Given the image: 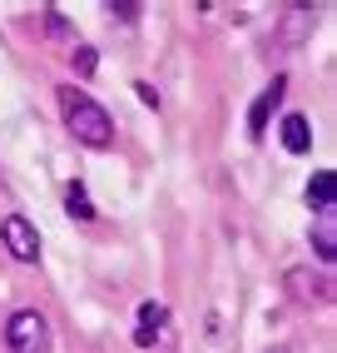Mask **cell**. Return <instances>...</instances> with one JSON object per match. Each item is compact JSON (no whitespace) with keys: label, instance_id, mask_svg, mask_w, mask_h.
Instances as JSON below:
<instances>
[{"label":"cell","instance_id":"cell-7","mask_svg":"<svg viewBox=\"0 0 337 353\" xmlns=\"http://www.w3.org/2000/svg\"><path fill=\"white\" fill-rule=\"evenodd\" d=\"M278 134H283V150H287V154H307V150H312V130H307L303 114H287Z\"/></svg>","mask_w":337,"mask_h":353},{"label":"cell","instance_id":"cell-13","mask_svg":"<svg viewBox=\"0 0 337 353\" xmlns=\"http://www.w3.org/2000/svg\"><path fill=\"white\" fill-rule=\"evenodd\" d=\"M109 10H114L119 20H134V15H139V6H134V0H119V6H109Z\"/></svg>","mask_w":337,"mask_h":353},{"label":"cell","instance_id":"cell-3","mask_svg":"<svg viewBox=\"0 0 337 353\" xmlns=\"http://www.w3.org/2000/svg\"><path fill=\"white\" fill-rule=\"evenodd\" d=\"M0 244L10 249V259H20V264H35L40 259V234L25 214H6L0 219Z\"/></svg>","mask_w":337,"mask_h":353},{"label":"cell","instance_id":"cell-12","mask_svg":"<svg viewBox=\"0 0 337 353\" xmlns=\"http://www.w3.org/2000/svg\"><path fill=\"white\" fill-rule=\"evenodd\" d=\"M134 90H139V100H144V105H154V110H159V90H154L149 80H139Z\"/></svg>","mask_w":337,"mask_h":353},{"label":"cell","instance_id":"cell-9","mask_svg":"<svg viewBox=\"0 0 337 353\" xmlns=\"http://www.w3.org/2000/svg\"><path fill=\"white\" fill-rule=\"evenodd\" d=\"M332 194H337V174L332 170H318L312 174V184H307V209H332Z\"/></svg>","mask_w":337,"mask_h":353},{"label":"cell","instance_id":"cell-8","mask_svg":"<svg viewBox=\"0 0 337 353\" xmlns=\"http://www.w3.org/2000/svg\"><path fill=\"white\" fill-rule=\"evenodd\" d=\"M332 209H323V214H318V224H312V244H318V259H323V264H332V259H337V229H332Z\"/></svg>","mask_w":337,"mask_h":353},{"label":"cell","instance_id":"cell-14","mask_svg":"<svg viewBox=\"0 0 337 353\" xmlns=\"http://www.w3.org/2000/svg\"><path fill=\"white\" fill-rule=\"evenodd\" d=\"M268 353H293V348H283V343H278V348H268Z\"/></svg>","mask_w":337,"mask_h":353},{"label":"cell","instance_id":"cell-5","mask_svg":"<svg viewBox=\"0 0 337 353\" xmlns=\"http://www.w3.org/2000/svg\"><path fill=\"white\" fill-rule=\"evenodd\" d=\"M278 100H283V75H278L268 90H263V95L253 100V110H248V134H253V139H263V134H268V114L278 110Z\"/></svg>","mask_w":337,"mask_h":353},{"label":"cell","instance_id":"cell-10","mask_svg":"<svg viewBox=\"0 0 337 353\" xmlns=\"http://www.w3.org/2000/svg\"><path fill=\"white\" fill-rule=\"evenodd\" d=\"M65 209H69V219H80V224L94 219V204L85 194V184H69V190H65Z\"/></svg>","mask_w":337,"mask_h":353},{"label":"cell","instance_id":"cell-11","mask_svg":"<svg viewBox=\"0 0 337 353\" xmlns=\"http://www.w3.org/2000/svg\"><path fill=\"white\" fill-rule=\"evenodd\" d=\"M69 65H75V75H80V80H89L94 70H100V55H94L89 45H75V50H69Z\"/></svg>","mask_w":337,"mask_h":353},{"label":"cell","instance_id":"cell-6","mask_svg":"<svg viewBox=\"0 0 337 353\" xmlns=\"http://www.w3.org/2000/svg\"><path fill=\"white\" fill-rule=\"evenodd\" d=\"M287 289H293V299H303V303H312V299L327 303V299H332V284H327V279H312L307 269H293V274H287Z\"/></svg>","mask_w":337,"mask_h":353},{"label":"cell","instance_id":"cell-2","mask_svg":"<svg viewBox=\"0 0 337 353\" xmlns=\"http://www.w3.org/2000/svg\"><path fill=\"white\" fill-rule=\"evenodd\" d=\"M6 343H10V353H45L50 328H45V319H40L35 309H20V314H10V323H6Z\"/></svg>","mask_w":337,"mask_h":353},{"label":"cell","instance_id":"cell-4","mask_svg":"<svg viewBox=\"0 0 337 353\" xmlns=\"http://www.w3.org/2000/svg\"><path fill=\"white\" fill-rule=\"evenodd\" d=\"M164 323H168V309L164 303H139V328H134V348H154L164 339Z\"/></svg>","mask_w":337,"mask_h":353},{"label":"cell","instance_id":"cell-1","mask_svg":"<svg viewBox=\"0 0 337 353\" xmlns=\"http://www.w3.org/2000/svg\"><path fill=\"white\" fill-rule=\"evenodd\" d=\"M60 110H65V125H69V134H75L80 145H89V150H109V145H114V120H109V110L94 105L85 90L65 85V90H60Z\"/></svg>","mask_w":337,"mask_h":353}]
</instances>
